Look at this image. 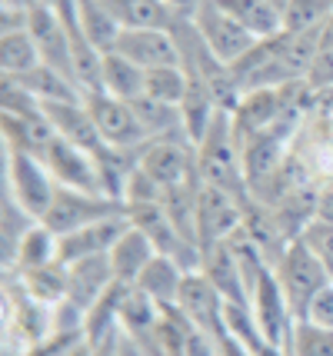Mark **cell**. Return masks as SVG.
Wrapping results in <instances>:
<instances>
[{
    "instance_id": "cell-11",
    "label": "cell",
    "mask_w": 333,
    "mask_h": 356,
    "mask_svg": "<svg viewBox=\"0 0 333 356\" xmlns=\"http://www.w3.org/2000/svg\"><path fill=\"white\" fill-rule=\"evenodd\" d=\"M117 54H124L140 70H157V67H180L184 50L177 40V31H124L113 47Z\"/></svg>"
},
{
    "instance_id": "cell-3",
    "label": "cell",
    "mask_w": 333,
    "mask_h": 356,
    "mask_svg": "<svg viewBox=\"0 0 333 356\" xmlns=\"http://www.w3.org/2000/svg\"><path fill=\"white\" fill-rule=\"evenodd\" d=\"M120 213H127V203L124 200H113L107 193H83V190L57 186V193H54V200H50L40 223L50 233L67 236V233H77L107 217H120Z\"/></svg>"
},
{
    "instance_id": "cell-12",
    "label": "cell",
    "mask_w": 333,
    "mask_h": 356,
    "mask_svg": "<svg viewBox=\"0 0 333 356\" xmlns=\"http://www.w3.org/2000/svg\"><path fill=\"white\" fill-rule=\"evenodd\" d=\"M154 337H157L160 350L167 356H220L217 340L206 337L204 330H197L177 307H163L160 310Z\"/></svg>"
},
{
    "instance_id": "cell-15",
    "label": "cell",
    "mask_w": 333,
    "mask_h": 356,
    "mask_svg": "<svg viewBox=\"0 0 333 356\" xmlns=\"http://www.w3.org/2000/svg\"><path fill=\"white\" fill-rule=\"evenodd\" d=\"M44 113H47V120L54 124L57 137L77 143L80 150L100 154V150L107 147L83 100H57V104H44Z\"/></svg>"
},
{
    "instance_id": "cell-27",
    "label": "cell",
    "mask_w": 333,
    "mask_h": 356,
    "mask_svg": "<svg viewBox=\"0 0 333 356\" xmlns=\"http://www.w3.org/2000/svg\"><path fill=\"white\" fill-rule=\"evenodd\" d=\"M20 283H24V290L33 300H40L47 307H57V303L67 300V264L54 260L47 266H37V270H24Z\"/></svg>"
},
{
    "instance_id": "cell-22",
    "label": "cell",
    "mask_w": 333,
    "mask_h": 356,
    "mask_svg": "<svg viewBox=\"0 0 333 356\" xmlns=\"http://www.w3.org/2000/svg\"><path fill=\"white\" fill-rule=\"evenodd\" d=\"M143 80H147V70H140L124 54H117V50L104 54L100 90H107L111 97H120V100H137V97H143Z\"/></svg>"
},
{
    "instance_id": "cell-34",
    "label": "cell",
    "mask_w": 333,
    "mask_h": 356,
    "mask_svg": "<svg viewBox=\"0 0 333 356\" xmlns=\"http://www.w3.org/2000/svg\"><path fill=\"white\" fill-rule=\"evenodd\" d=\"M314 217L333 223V180L320 184V193H317V200H314Z\"/></svg>"
},
{
    "instance_id": "cell-25",
    "label": "cell",
    "mask_w": 333,
    "mask_h": 356,
    "mask_svg": "<svg viewBox=\"0 0 333 356\" xmlns=\"http://www.w3.org/2000/svg\"><path fill=\"white\" fill-rule=\"evenodd\" d=\"M40 63L44 60H40V50H37V40H33L31 31L0 33V70H3V77H24Z\"/></svg>"
},
{
    "instance_id": "cell-2",
    "label": "cell",
    "mask_w": 333,
    "mask_h": 356,
    "mask_svg": "<svg viewBox=\"0 0 333 356\" xmlns=\"http://www.w3.org/2000/svg\"><path fill=\"white\" fill-rule=\"evenodd\" d=\"M273 277H277L280 290H284L293 320H307V310L317 300V293L327 283H333L330 273H327V264L303 240H290L286 243L280 260L273 264Z\"/></svg>"
},
{
    "instance_id": "cell-23",
    "label": "cell",
    "mask_w": 333,
    "mask_h": 356,
    "mask_svg": "<svg viewBox=\"0 0 333 356\" xmlns=\"http://www.w3.org/2000/svg\"><path fill=\"white\" fill-rule=\"evenodd\" d=\"M227 14L240 20L257 40H270L277 33H284V14L277 7H270L267 0H217Z\"/></svg>"
},
{
    "instance_id": "cell-6",
    "label": "cell",
    "mask_w": 333,
    "mask_h": 356,
    "mask_svg": "<svg viewBox=\"0 0 333 356\" xmlns=\"http://www.w3.org/2000/svg\"><path fill=\"white\" fill-rule=\"evenodd\" d=\"M83 104L94 117L97 130L107 147H117V150H140L150 143V134L143 130L140 117L130 100H120V97H111L107 90H90L83 93Z\"/></svg>"
},
{
    "instance_id": "cell-5",
    "label": "cell",
    "mask_w": 333,
    "mask_h": 356,
    "mask_svg": "<svg viewBox=\"0 0 333 356\" xmlns=\"http://www.w3.org/2000/svg\"><path fill=\"white\" fill-rule=\"evenodd\" d=\"M190 24H193V31H197V37L204 40L206 50L220 63H227V67L240 63L257 47L254 33L247 31L240 20H234V17L227 14L217 0H204L197 7V14L190 17Z\"/></svg>"
},
{
    "instance_id": "cell-4",
    "label": "cell",
    "mask_w": 333,
    "mask_h": 356,
    "mask_svg": "<svg viewBox=\"0 0 333 356\" xmlns=\"http://www.w3.org/2000/svg\"><path fill=\"white\" fill-rule=\"evenodd\" d=\"M57 193V180L47 170L44 156L24 154V150H10L7 147V197L37 223L44 220L50 200Z\"/></svg>"
},
{
    "instance_id": "cell-21",
    "label": "cell",
    "mask_w": 333,
    "mask_h": 356,
    "mask_svg": "<svg viewBox=\"0 0 333 356\" xmlns=\"http://www.w3.org/2000/svg\"><path fill=\"white\" fill-rule=\"evenodd\" d=\"M184 277H187V270L177 264V260H170V257L157 253V257L147 264V270L137 277V283H133V286H137V290H143V293L150 296L154 303H160V307H177V296H180Z\"/></svg>"
},
{
    "instance_id": "cell-35",
    "label": "cell",
    "mask_w": 333,
    "mask_h": 356,
    "mask_svg": "<svg viewBox=\"0 0 333 356\" xmlns=\"http://www.w3.org/2000/svg\"><path fill=\"white\" fill-rule=\"evenodd\" d=\"M170 3V10H174L177 17H184V20H190L193 14H197V7L204 3V0H167Z\"/></svg>"
},
{
    "instance_id": "cell-31",
    "label": "cell",
    "mask_w": 333,
    "mask_h": 356,
    "mask_svg": "<svg viewBox=\"0 0 333 356\" xmlns=\"http://www.w3.org/2000/svg\"><path fill=\"white\" fill-rule=\"evenodd\" d=\"M297 240H303V243L314 250L323 264L333 257V223H330V220L310 217L307 223H303V230H300V236H297Z\"/></svg>"
},
{
    "instance_id": "cell-14",
    "label": "cell",
    "mask_w": 333,
    "mask_h": 356,
    "mask_svg": "<svg viewBox=\"0 0 333 356\" xmlns=\"http://www.w3.org/2000/svg\"><path fill=\"white\" fill-rule=\"evenodd\" d=\"M130 230V220L127 213L120 217H107L100 223H90L77 233H67V236H57L60 240V264H77V260H87V257H104L111 253L113 243Z\"/></svg>"
},
{
    "instance_id": "cell-20",
    "label": "cell",
    "mask_w": 333,
    "mask_h": 356,
    "mask_svg": "<svg viewBox=\"0 0 333 356\" xmlns=\"http://www.w3.org/2000/svg\"><path fill=\"white\" fill-rule=\"evenodd\" d=\"M154 257H157L154 240H150L143 230L130 227V230L124 233V236L113 243V250H111L113 280H117V283H127V286H133V283H137V277L147 270V264H150Z\"/></svg>"
},
{
    "instance_id": "cell-39",
    "label": "cell",
    "mask_w": 333,
    "mask_h": 356,
    "mask_svg": "<svg viewBox=\"0 0 333 356\" xmlns=\"http://www.w3.org/2000/svg\"><path fill=\"white\" fill-rule=\"evenodd\" d=\"M37 3H44V7H57V3H64V0H37Z\"/></svg>"
},
{
    "instance_id": "cell-28",
    "label": "cell",
    "mask_w": 333,
    "mask_h": 356,
    "mask_svg": "<svg viewBox=\"0 0 333 356\" xmlns=\"http://www.w3.org/2000/svg\"><path fill=\"white\" fill-rule=\"evenodd\" d=\"M143 97L160 100V104H170V107H184V100H187V70H184V63H180V67L147 70Z\"/></svg>"
},
{
    "instance_id": "cell-24",
    "label": "cell",
    "mask_w": 333,
    "mask_h": 356,
    "mask_svg": "<svg viewBox=\"0 0 333 356\" xmlns=\"http://www.w3.org/2000/svg\"><path fill=\"white\" fill-rule=\"evenodd\" d=\"M77 20L80 31L87 33V40L100 50V54H111L117 40H120V24L111 14V7L104 0H77Z\"/></svg>"
},
{
    "instance_id": "cell-13",
    "label": "cell",
    "mask_w": 333,
    "mask_h": 356,
    "mask_svg": "<svg viewBox=\"0 0 333 356\" xmlns=\"http://www.w3.org/2000/svg\"><path fill=\"white\" fill-rule=\"evenodd\" d=\"M250 307H254V316L260 323V330L267 333V340L284 350L286 337H290V326H293V313H290L284 290H280V283L273 277V266L257 280V286L250 290Z\"/></svg>"
},
{
    "instance_id": "cell-18",
    "label": "cell",
    "mask_w": 333,
    "mask_h": 356,
    "mask_svg": "<svg viewBox=\"0 0 333 356\" xmlns=\"http://www.w3.org/2000/svg\"><path fill=\"white\" fill-rule=\"evenodd\" d=\"M54 140H57V130L47 120L44 104L37 110H27V113H3V143L10 150L44 156Z\"/></svg>"
},
{
    "instance_id": "cell-16",
    "label": "cell",
    "mask_w": 333,
    "mask_h": 356,
    "mask_svg": "<svg viewBox=\"0 0 333 356\" xmlns=\"http://www.w3.org/2000/svg\"><path fill=\"white\" fill-rule=\"evenodd\" d=\"M200 273H204V277L220 290L227 303H250V290H247L243 266H240L237 253H234V247H230L227 240L204 247V264H200Z\"/></svg>"
},
{
    "instance_id": "cell-33",
    "label": "cell",
    "mask_w": 333,
    "mask_h": 356,
    "mask_svg": "<svg viewBox=\"0 0 333 356\" xmlns=\"http://www.w3.org/2000/svg\"><path fill=\"white\" fill-rule=\"evenodd\" d=\"M307 320L317 326H327L333 330V283H327L323 290L317 293V300L310 303V310H307Z\"/></svg>"
},
{
    "instance_id": "cell-26",
    "label": "cell",
    "mask_w": 333,
    "mask_h": 356,
    "mask_svg": "<svg viewBox=\"0 0 333 356\" xmlns=\"http://www.w3.org/2000/svg\"><path fill=\"white\" fill-rule=\"evenodd\" d=\"M60 240H57V233H50L44 223H33L31 230L24 233V240H20V247L14 253V264L17 273H24V270H37V266H47L54 260H60Z\"/></svg>"
},
{
    "instance_id": "cell-10",
    "label": "cell",
    "mask_w": 333,
    "mask_h": 356,
    "mask_svg": "<svg viewBox=\"0 0 333 356\" xmlns=\"http://www.w3.org/2000/svg\"><path fill=\"white\" fill-rule=\"evenodd\" d=\"M44 163H47V170L54 173L57 186H70V190H83V193H104V184H100V170H97L94 154L80 150L77 143L57 137L47 147Z\"/></svg>"
},
{
    "instance_id": "cell-9",
    "label": "cell",
    "mask_w": 333,
    "mask_h": 356,
    "mask_svg": "<svg viewBox=\"0 0 333 356\" xmlns=\"http://www.w3.org/2000/svg\"><path fill=\"white\" fill-rule=\"evenodd\" d=\"M223 307H227L223 293L200 270H193V273L184 277V286H180V296H177V310L184 313L197 330H204L206 337H213V340H220L223 333H227Z\"/></svg>"
},
{
    "instance_id": "cell-17",
    "label": "cell",
    "mask_w": 333,
    "mask_h": 356,
    "mask_svg": "<svg viewBox=\"0 0 333 356\" xmlns=\"http://www.w3.org/2000/svg\"><path fill=\"white\" fill-rule=\"evenodd\" d=\"M113 283V266L111 253L104 257H87L77 264H67V300L87 313L100 296L107 293V286Z\"/></svg>"
},
{
    "instance_id": "cell-37",
    "label": "cell",
    "mask_w": 333,
    "mask_h": 356,
    "mask_svg": "<svg viewBox=\"0 0 333 356\" xmlns=\"http://www.w3.org/2000/svg\"><path fill=\"white\" fill-rule=\"evenodd\" d=\"M320 47H323V50H333V17L320 27Z\"/></svg>"
},
{
    "instance_id": "cell-38",
    "label": "cell",
    "mask_w": 333,
    "mask_h": 356,
    "mask_svg": "<svg viewBox=\"0 0 333 356\" xmlns=\"http://www.w3.org/2000/svg\"><path fill=\"white\" fill-rule=\"evenodd\" d=\"M267 3H270V7H277V10L284 14V10H286V3H290V0H267Z\"/></svg>"
},
{
    "instance_id": "cell-30",
    "label": "cell",
    "mask_w": 333,
    "mask_h": 356,
    "mask_svg": "<svg viewBox=\"0 0 333 356\" xmlns=\"http://www.w3.org/2000/svg\"><path fill=\"white\" fill-rule=\"evenodd\" d=\"M333 17V0H290L284 10L286 33H314Z\"/></svg>"
},
{
    "instance_id": "cell-36",
    "label": "cell",
    "mask_w": 333,
    "mask_h": 356,
    "mask_svg": "<svg viewBox=\"0 0 333 356\" xmlns=\"http://www.w3.org/2000/svg\"><path fill=\"white\" fill-rule=\"evenodd\" d=\"M217 346H220V356H250L237 340H234V337H230V333H223L220 340H217Z\"/></svg>"
},
{
    "instance_id": "cell-32",
    "label": "cell",
    "mask_w": 333,
    "mask_h": 356,
    "mask_svg": "<svg viewBox=\"0 0 333 356\" xmlns=\"http://www.w3.org/2000/svg\"><path fill=\"white\" fill-rule=\"evenodd\" d=\"M307 87L314 90H333V50L320 47L314 63H310V74H307Z\"/></svg>"
},
{
    "instance_id": "cell-7",
    "label": "cell",
    "mask_w": 333,
    "mask_h": 356,
    "mask_svg": "<svg viewBox=\"0 0 333 356\" xmlns=\"http://www.w3.org/2000/svg\"><path fill=\"white\" fill-rule=\"evenodd\" d=\"M150 180H157L167 190L184 184L200 180L197 177V150H193V140L187 137H157L150 140L140 150V163H137Z\"/></svg>"
},
{
    "instance_id": "cell-1",
    "label": "cell",
    "mask_w": 333,
    "mask_h": 356,
    "mask_svg": "<svg viewBox=\"0 0 333 356\" xmlns=\"http://www.w3.org/2000/svg\"><path fill=\"white\" fill-rule=\"evenodd\" d=\"M197 150V177L204 186H217L227 190L240 200H250V186H247V173H243V147L234 130V117L227 110H217L204 137L193 143Z\"/></svg>"
},
{
    "instance_id": "cell-19",
    "label": "cell",
    "mask_w": 333,
    "mask_h": 356,
    "mask_svg": "<svg viewBox=\"0 0 333 356\" xmlns=\"http://www.w3.org/2000/svg\"><path fill=\"white\" fill-rule=\"evenodd\" d=\"M117 17L120 31H174L184 17L170 10L167 0H104Z\"/></svg>"
},
{
    "instance_id": "cell-8",
    "label": "cell",
    "mask_w": 333,
    "mask_h": 356,
    "mask_svg": "<svg viewBox=\"0 0 333 356\" xmlns=\"http://www.w3.org/2000/svg\"><path fill=\"white\" fill-rule=\"evenodd\" d=\"M243 210H247V200H240L227 190H217V186H200V193H197V236H200V247L220 243L230 233H237L243 227Z\"/></svg>"
},
{
    "instance_id": "cell-29",
    "label": "cell",
    "mask_w": 333,
    "mask_h": 356,
    "mask_svg": "<svg viewBox=\"0 0 333 356\" xmlns=\"http://www.w3.org/2000/svg\"><path fill=\"white\" fill-rule=\"evenodd\" d=\"M284 350L286 356H333V330L310 320H293Z\"/></svg>"
}]
</instances>
